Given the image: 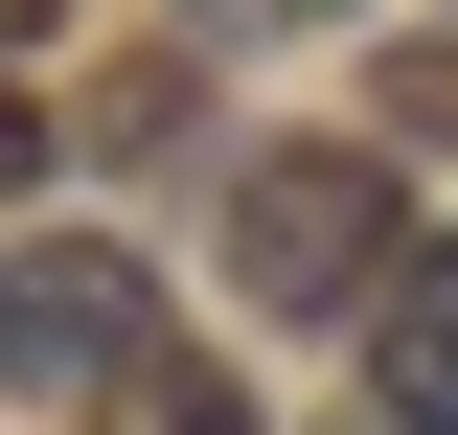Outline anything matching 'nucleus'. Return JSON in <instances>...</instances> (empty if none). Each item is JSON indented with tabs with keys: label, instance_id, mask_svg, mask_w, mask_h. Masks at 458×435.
Wrapping results in <instances>:
<instances>
[{
	"label": "nucleus",
	"instance_id": "nucleus-5",
	"mask_svg": "<svg viewBox=\"0 0 458 435\" xmlns=\"http://www.w3.org/2000/svg\"><path fill=\"white\" fill-rule=\"evenodd\" d=\"M161 138H183V47H161V69H114V92H92V161H161Z\"/></svg>",
	"mask_w": 458,
	"mask_h": 435
},
{
	"label": "nucleus",
	"instance_id": "nucleus-3",
	"mask_svg": "<svg viewBox=\"0 0 458 435\" xmlns=\"http://www.w3.org/2000/svg\"><path fill=\"white\" fill-rule=\"evenodd\" d=\"M367 389H390V435H458V229L367 298Z\"/></svg>",
	"mask_w": 458,
	"mask_h": 435
},
{
	"label": "nucleus",
	"instance_id": "nucleus-2",
	"mask_svg": "<svg viewBox=\"0 0 458 435\" xmlns=\"http://www.w3.org/2000/svg\"><path fill=\"white\" fill-rule=\"evenodd\" d=\"M138 344H161L138 229H23V252H0V389H114Z\"/></svg>",
	"mask_w": 458,
	"mask_h": 435
},
{
	"label": "nucleus",
	"instance_id": "nucleus-6",
	"mask_svg": "<svg viewBox=\"0 0 458 435\" xmlns=\"http://www.w3.org/2000/svg\"><path fill=\"white\" fill-rule=\"evenodd\" d=\"M390 138H436V161H458V47H390Z\"/></svg>",
	"mask_w": 458,
	"mask_h": 435
},
{
	"label": "nucleus",
	"instance_id": "nucleus-8",
	"mask_svg": "<svg viewBox=\"0 0 458 435\" xmlns=\"http://www.w3.org/2000/svg\"><path fill=\"white\" fill-rule=\"evenodd\" d=\"M0 47H69V0H0Z\"/></svg>",
	"mask_w": 458,
	"mask_h": 435
},
{
	"label": "nucleus",
	"instance_id": "nucleus-7",
	"mask_svg": "<svg viewBox=\"0 0 458 435\" xmlns=\"http://www.w3.org/2000/svg\"><path fill=\"white\" fill-rule=\"evenodd\" d=\"M47 161H69V115H47V92H0V207H23Z\"/></svg>",
	"mask_w": 458,
	"mask_h": 435
},
{
	"label": "nucleus",
	"instance_id": "nucleus-1",
	"mask_svg": "<svg viewBox=\"0 0 458 435\" xmlns=\"http://www.w3.org/2000/svg\"><path fill=\"white\" fill-rule=\"evenodd\" d=\"M412 275V207L367 138H276V161H229V298L252 321H367Z\"/></svg>",
	"mask_w": 458,
	"mask_h": 435
},
{
	"label": "nucleus",
	"instance_id": "nucleus-4",
	"mask_svg": "<svg viewBox=\"0 0 458 435\" xmlns=\"http://www.w3.org/2000/svg\"><path fill=\"white\" fill-rule=\"evenodd\" d=\"M92 435H252V389H229L207 344H138V367L92 389Z\"/></svg>",
	"mask_w": 458,
	"mask_h": 435
}]
</instances>
